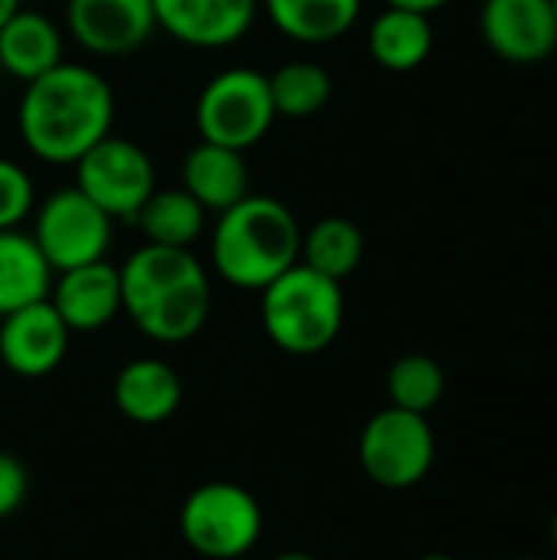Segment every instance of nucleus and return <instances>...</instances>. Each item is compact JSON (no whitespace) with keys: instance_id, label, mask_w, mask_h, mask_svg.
I'll use <instances>...</instances> for the list:
<instances>
[{"instance_id":"nucleus-16","label":"nucleus","mask_w":557,"mask_h":560,"mask_svg":"<svg viewBox=\"0 0 557 560\" xmlns=\"http://www.w3.org/2000/svg\"><path fill=\"white\" fill-rule=\"evenodd\" d=\"M181 187L207 213H223L250 194V167L243 161V151L210 141L194 144L181 164Z\"/></svg>"},{"instance_id":"nucleus-24","label":"nucleus","mask_w":557,"mask_h":560,"mask_svg":"<svg viewBox=\"0 0 557 560\" xmlns=\"http://www.w3.org/2000/svg\"><path fill=\"white\" fill-rule=\"evenodd\" d=\"M443 390H446L443 368L427 354H404L401 361H394L387 374L391 407H401L420 417H427L443 400Z\"/></svg>"},{"instance_id":"nucleus-8","label":"nucleus","mask_w":557,"mask_h":560,"mask_svg":"<svg viewBox=\"0 0 557 560\" xmlns=\"http://www.w3.org/2000/svg\"><path fill=\"white\" fill-rule=\"evenodd\" d=\"M115 220L98 210L79 187H66L49 194L33 210V240L46 256L53 272H66L76 266H89L105 259L112 246Z\"/></svg>"},{"instance_id":"nucleus-20","label":"nucleus","mask_w":557,"mask_h":560,"mask_svg":"<svg viewBox=\"0 0 557 560\" xmlns=\"http://www.w3.org/2000/svg\"><path fill=\"white\" fill-rule=\"evenodd\" d=\"M263 7L269 23L302 46H322L345 36L361 16V0H263Z\"/></svg>"},{"instance_id":"nucleus-7","label":"nucleus","mask_w":557,"mask_h":560,"mask_svg":"<svg viewBox=\"0 0 557 560\" xmlns=\"http://www.w3.org/2000/svg\"><path fill=\"white\" fill-rule=\"evenodd\" d=\"M437 459V440L427 417L387 407L374 413L358 440V463L381 489H414L427 479Z\"/></svg>"},{"instance_id":"nucleus-26","label":"nucleus","mask_w":557,"mask_h":560,"mask_svg":"<svg viewBox=\"0 0 557 560\" xmlns=\"http://www.w3.org/2000/svg\"><path fill=\"white\" fill-rule=\"evenodd\" d=\"M30 495V472L26 466L13 456L0 450V522L10 518Z\"/></svg>"},{"instance_id":"nucleus-29","label":"nucleus","mask_w":557,"mask_h":560,"mask_svg":"<svg viewBox=\"0 0 557 560\" xmlns=\"http://www.w3.org/2000/svg\"><path fill=\"white\" fill-rule=\"evenodd\" d=\"M272 560H318V558H312V555H305V551H282V555H276Z\"/></svg>"},{"instance_id":"nucleus-11","label":"nucleus","mask_w":557,"mask_h":560,"mask_svg":"<svg viewBox=\"0 0 557 560\" xmlns=\"http://www.w3.org/2000/svg\"><path fill=\"white\" fill-rule=\"evenodd\" d=\"M479 30L499 59L542 62L557 49L555 0H483Z\"/></svg>"},{"instance_id":"nucleus-1","label":"nucleus","mask_w":557,"mask_h":560,"mask_svg":"<svg viewBox=\"0 0 557 560\" xmlns=\"http://www.w3.org/2000/svg\"><path fill=\"white\" fill-rule=\"evenodd\" d=\"M115 95L102 72L82 62H59L23 85L16 131L43 164H76L92 144L112 135Z\"/></svg>"},{"instance_id":"nucleus-19","label":"nucleus","mask_w":557,"mask_h":560,"mask_svg":"<svg viewBox=\"0 0 557 560\" xmlns=\"http://www.w3.org/2000/svg\"><path fill=\"white\" fill-rule=\"evenodd\" d=\"M433 49V26L430 13L387 7L374 16L368 30V52L381 69L391 72H410L427 62Z\"/></svg>"},{"instance_id":"nucleus-32","label":"nucleus","mask_w":557,"mask_h":560,"mask_svg":"<svg viewBox=\"0 0 557 560\" xmlns=\"http://www.w3.org/2000/svg\"><path fill=\"white\" fill-rule=\"evenodd\" d=\"M515 560H538V558H515Z\"/></svg>"},{"instance_id":"nucleus-2","label":"nucleus","mask_w":557,"mask_h":560,"mask_svg":"<svg viewBox=\"0 0 557 560\" xmlns=\"http://www.w3.org/2000/svg\"><path fill=\"white\" fill-rule=\"evenodd\" d=\"M121 276V312L135 328L158 345L190 341L210 315V276L190 249L144 243L138 246Z\"/></svg>"},{"instance_id":"nucleus-10","label":"nucleus","mask_w":557,"mask_h":560,"mask_svg":"<svg viewBox=\"0 0 557 560\" xmlns=\"http://www.w3.org/2000/svg\"><path fill=\"white\" fill-rule=\"evenodd\" d=\"M66 30L92 56H128L158 30L151 0H66Z\"/></svg>"},{"instance_id":"nucleus-27","label":"nucleus","mask_w":557,"mask_h":560,"mask_svg":"<svg viewBox=\"0 0 557 560\" xmlns=\"http://www.w3.org/2000/svg\"><path fill=\"white\" fill-rule=\"evenodd\" d=\"M450 0H387V7H404V10H417V13H433Z\"/></svg>"},{"instance_id":"nucleus-4","label":"nucleus","mask_w":557,"mask_h":560,"mask_svg":"<svg viewBox=\"0 0 557 560\" xmlns=\"http://www.w3.org/2000/svg\"><path fill=\"white\" fill-rule=\"evenodd\" d=\"M263 328L269 341L295 358L325 351L345 325L341 282L295 262L263 289Z\"/></svg>"},{"instance_id":"nucleus-31","label":"nucleus","mask_w":557,"mask_h":560,"mask_svg":"<svg viewBox=\"0 0 557 560\" xmlns=\"http://www.w3.org/2000/svg\"><path fill=\"white\" fill-rule=\"evenodd\" d=\"M552 541H555V548H557V515H555V522H552Z\"/></svg>"},{"instance_id":"nucleus-28","label":"nucleus","mask_w":557,"mask_h":560,"mask_svg":"<svg viewBox=\"0 0 557 560\" xmlns=\"http://www.w3.org/2000/svg\"><path fill=\"white\" fill-rule=\"evenodd\" d=\"M16 10H20V0H0V26H3Z\"/></svg>"},{"instance_id":"nucleus-3","label":"nucleus","mask_w":557,"mask_h":560,"mask_svg":"<svg viewBox=\"0 0 557 560\" xmlns=\"http://www.w3.org/2000/svg\"><path fill=\"white\" fill-rule=\"evenodd\" d=\"M299 246L302 226L295 213L276 197L246 194L240 203L217 213L210 256L227 285L263 292L299 262Z\"/></svg>"},{"instance_id":"nucleus-30","label":"nucleus","mask_w":557,"mask_h":560,"mask_svg":"<svg viewBox=\"0 0 557 560\" xmlns=\"http://www.w3.org/2000/svg\"><path fill=\"white\" fill-rule=\"evenodd\" d=\"M420 560H456V558H450V555H427V558H420Z\"/></svg>"},{"instance_id":"nucleus-6","label":"nucleus","mask_w":557,"mask_h":560,"mask_svg":"<svg viewBox=\"0 0 557 560\" xmlns=\"http://www.w3.org/2000/svg\"><path fill=\"white\" fill-rule=\"evenodd\" d=\"M263 535L256 495L236 482H204L181 505V538L210 560L250 555Z\"/></svg>"},{"instance_id":"nucleus-25","label":"nucleus","mask_w":557,"mask_h":560,"mask_svg":"<svg viewBox=\"0 0 557 560\" xmlns=\"http://www.w3.org/2000/svg\"><path fill=\"white\" fill-rule=\"evenodd\" d=\"M36 210L33 177L10 158H0V230H16Z\"/></svg>"},{"instance_id":"nucleus-9","label":"nucleus","mask_w":557,"mask_h":560,"mask_svg":"<svg viewBox=\"0 0 557 560\" xmlns=\"http://www.w3.org/2000/svg\"><path fill=\"white\" fill-rule=\"evenodd\" d=\"M72 167L76 187L112 220L135 223L144 200L158 190L148 151L118 135H105Z\"/></svg>"},{"instance_id":"nucleus-23","label":"nucleus","mask_w":557,"mask_h":560,"mask_svg":"<svg viewBox=\"0 0 557 560\" xmlns=\"http://www.w3.org/2000/svg\"><path fill=\"white\" fill-rule=\"evenodd\" d=\"M276 118H312L332 98V75L312 59H292L269 75Z\"/></svg>"},{"instance_id":"nucleus-12","label":"nucleus","mask_w":557,"mask_h":560,"mask_svg":"<svg viewBox=\"0 0 557 560\" xmlns=\"http://www.w3.org/2000/svg\"><path fill=\"white\" fill-rule=\"evenodd\" d=\"M69 328L49 299L0 318V364L16 377H46L69 351Z\"/></svg>"},{"instance_id":"nucleus-22","label":"nucleus","mask_w":557,"mask_h":560,"mask_svg":"<svg viewBox=\"0 0 557 560\" xmlns=\"http://www.w3.org/2000/svg\"><path fill=\"white\" fill-rule=\"evenodd\" d=\"M361 259H364V236L345 217H325L302 233L299 262L335 282L348 279L361 266Z\"/></svg>"},{"instance_id":"nucleus-5","label":"nucleus","mask_w":557,"mask_h":560,"mask_svg":"<svg viewBox=\"0 0 557 560\" xmlns=\"http://www.w3.org/2000/svg\"><path fill=\"white\" fill-rule=\"evenodd\" d=\"M194 121L200 131V141L250 151L259 144L272 121V95H269V75L253 66H230L200 89Z\"/></svg>"},{"instance_id":"nucleus-13","label":"nucleus","mask_w":557,"mask_h":560,"mask_svg":"<svg viewBox=\"0 0 557 560\" xmlns=\"http://www.w3.org/2000/svg\"><path fill=\"white\" fill-rule=\"evenodd\" d=\"M158 30L194 49H223L240 43L259 10V0H151Z\"/></svg>"},{"instance_id":"nucleus-18","label":"nucleus","mask_w":557,"mask_h":560,"mask_svg":"<svg viewBox=\"0 0 557 560\" xmlns=\"http://www.w3.org/2000/svg\"><path fill=\"white\" fill-rule=\"evenodd\" d=\"M53 269L46 256L39 253L36 240L30 233L0 230V318L49 299L53 289Z\"/></svg>"},{"instance_id":"nucleus-21","label":"nucleus","mask_w":557,"mask_h":560,"mask_svg":"<svg viewBox=\"0 0 557 560\" xmlns=\"http://www.w3.org/2000/svg\"><path fill=\"white\" fill-rule=\"evenodd\" d=\"M135 223L144 233V243L190 249L207 230V210L184 187H164L144 200Z\"/></svg>"},{"instance_id":"nucleus-33","label":"nucleus","mask_w":557,"mask_h":560,"mask_svg":"<svg viewBox=\"0 0 557 560\" xmlns=\"http://www.w3.org/2000/svg\"><path fill=\"white\" fill-rule=\"evenodd\" d=\"M555 13H557V0H555Z\"/></svg>"},{"instance_id":"nucleus-15","label":"nucleus","mask_w":557,"mask_h":560,"mask_svg":"<svg viewBox=\"0 0 557 560\" xmlns=\"http://www.w3.org/2000/svg\"><path fill=\"white\" fill-rule=\"evenodd\" d=\"M115 407L121 417L141 427L164 423L177 413L184 387L177 371L161 358H135L115 377Z\"/></svg>"},{"instance_id":"nucleus-17","label":"nucleus","mask_w":557,"mask_h":560,"mask_svg":"<svg viewBox=\"0 0 557 560\" xmlns=\"http://www.w3.org/2000/svg\"><path fill=\"white\" fill-rule=\"evenodd\" d=\"M62 62V33L39 10H16L0 26V69L23 85Z\"/></svg>"},{"instance_id":"nucleus-14","label":"nucleus","mask_w":557,"mask_h":560,"mask_svg":"<svg viewBox=\"0 0 557 560\" xmlns=\"http://www.w3.org/2000/svg\"><path fill=\"white\" fill-rule=\"evenodd\" d=\"M49 302L69 331H98L121 312V276L105 259L56 272Z\"/></svg>"}]
</instances>
